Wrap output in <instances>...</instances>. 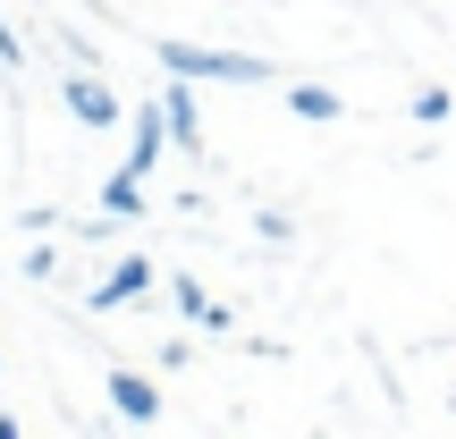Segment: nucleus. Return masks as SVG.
<instances>
[{
  "mask_svg": "<svg viewBox=\"0 0 456 439\" xmlns=\"http://www.w3.org/2000/svg\"><path fill=\"white\" fill-rule=\"evenodd\" d=\"M152 60H161L169 77H186V85H271L279 77V68L254 60V51H212V43H178V34H161Z\"/></svg>",
  "mask_w": 456,
  "mask_h": 439,
  "instance_id": "obj_1",
  "label": "nucleus"
},
{
  "mask_svg": "<svg viewBox=\"0 0 456 439\" xmlns=\"http://www.w3.org/2000/svg\"><path fill=\"white\" fill-rule=\"evenodd\" d=\"M60 102H68V118H77V127H94V135L127 118V110H118V93L102 85V68H68V77H60Z\"/></svg>",
  "mask_w": 456,
  "mask_h": 439,
  "instance_id": "obj_2",
  "label": "nucleus"
},
{
  "mask_svg": "<svg viewBox=\"0 0 456 439\" xmlns=\"http://www.w3.org/2000/svg\"><path fill=\"white\" fill-rule=\"evenodd\" d=\"M152 279H161V262H152V254H127V262H110V279H102L85 305H94V313H118V305H135V296H152Z\"/></svg>",
  "mask_w": 456,
  "mask_h": 439,
  "instance_id": "obj_3",
  "label": "nucleus"
},
{
  "mask_svg": "<svg viewBox=\"0 0 456 439\" xmlns=\"http://www.w3.org/2000/svg\"><path fill=\"white\" fill-rule=\"evenodd\" d=\"M102 389H110V406H118V414H127V423H135V431H152V423H161V389H152V380H144V372H127V363H118V372H110V380H102Z\"/></svg>",
  "mask_w": 456,
  "mask_h": 439,
  "instance_id": "obj_4",
  "label": "nucleus"
},
{
  "mask_svg": "<svg viewBox=\"0 0 456 439\" xmlns=\"http://www.w3.org/2000/svg\"><path fill=\"white\" fill-rule=\"evenodd\" d=\"M161 118H169V144H178V152H203V110H195V85H186V77L161 85Z\"/></svg>",
  "mask_w": 456,
  "mask_h": 439,
  "instance_id": "obj_5",
  "label": "nucleus"
},
{
  "mask_svg": "<svg viewBox=\"0 0 456 439\" xmlns=\"http://www.w3.org/2000/svg\"><path fill=\"white\" fill-rule=\"evenodd\" d=\"M161 144H169V118H161V93H152L144 110H135V144H127V169H135V178H152Z\"/></svg>",
  "mask_w": 456,
  "mask_h": 439,
  "instance_id": "obj_6",
  "label": "nucleus"
},
{
  "mask_svg": "<svg viewBox=\"0 0 456 439\" xmlns=\"http://www.w3.org/2000/svg\"><path fill=\"white\" fill-rule=\"evenodd\" d=\"M144 212H152V203H144V178L118 161L110 178H102V220H144Z\"/></svg>",
  "mask_w": 456,
  "mask_h": 439,
  "instance_id": "obj_7",
  "label": "nucleus"
},
{
  "mask_svg": "<svg viewBox=\"0 0 456 439\" xmlns=\"http://www.w3.org/2000/svg\"><path fill=\"white\" fill-rule=\"evenodd\" d=\"M169 296H178V313H186V321H203V329H220V338H228V321H237V313H228V305H212V296H203V279H169Z\"/></svg>",
  "mask_w": 456,
  "mask_h": 439,
  "instance_id": "obj_8",
  "label": "nucleus"
},
{
  "mask_svg": "<svg viewBox=\"0 0 456 439\" xmlns=\"http://www.w3.org/2000/svg\"><path fill=\"white\" fill-rule=\"evenodd\" d=\"M288 110L313 118V127H330V118H346V102L330 93V85H288Z\"/></svg>",
  "mask_w": 456,
  "mask_h": 439,
  "instance_id": "obj_9",
  "label": "nucleus"
},
{
  "mask_svg": "<svg viewBox=\"0 0 456 439\" xmlns=\"http://www.w3.org/2000/svg\"><path fill=\"white\" fill-rule=\"evenodd\" d=\"M448 110H456V102H448V85H423V93H414V118H423V127H440Z\"/></svg>",
  "mask_w": 456,
  "mask_h": 439,
  "instance_id": "obj_10",
  "label": "nucleus"
},
{
  "mask_svg": "<svg viewBox=\"0 0 456 439\" xmlns=\"http://www.w3.org/2000/svg\"><path fill=\"white\" fill-rule=\"evenodd\" d=\"M254 228H262L271 245H288V237H296V220H288V212H254Z\"/></svg>",
  "mask_w": 456,
  "mask_h": 439,
  "instance_id": "obj_11",
  "label": "nucleus"
},
{
  "mask_svg": "<svg viewBox=\"0 0 456 439\" xmlns=\"http://www.w3.org/2000/svg\"><path fill=\"white\" fill-rule=\"evenodd\" d=\"M0 68H26V43L9 34V17H0Z\"/></svg>",
  "mask_w": 456,
  "mask_h": 439,
  "instance_id": "obj_12",
  "label": "nucleus"
},
{
  "mask_svg": "<svg viewBox=\"0 0 456 439\" xmlns=\"http://www.w3.org/2000/svg\"><path fill=\"white\" fill-rule=\"evenodd\" d=\"M0 439H26V431H17V414H0Z\"/></svg>",
  "mask_w": 456,
  "mask_h": 439,
  "instance_id": "obj_13",
  "label": "nucleus"
}]
</instances>
